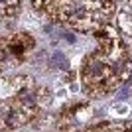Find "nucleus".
<instances>
[{
    "label": "nucleus",
    "instance_id": "7ed1b4c3",
    "mask_svg": "<svg viewBox=\"0 0 132 132\" xmlns=\"http://www.w3.org/2000/svg\"><path fill=\"white\" fill-rule=\"evenodd\" d=\"M51 101H53V93L47 91V89H39L38 91V103L39 105H50Z\"/></svg>",
    "mask_w": 132,
    "mask_h": 132
},
{
    "label": "nucleus",
    "instance_id": "f03ea898",
    "mask_svg": "<svg viewBox=\"0 0 132 132\" xmlns=\"http://www.w3.org/2000/svg\"><path fill=\"white\" fill-rule=\"evenodd\" d=\"M18 10H20V6H18V4H0V16H2V18L18 16Z\"/></svg>",
    "mask_w": 132,
    "mask_h": 132
},
{
    "label": "nucleus",
    "instance_id": "f257e3e1",
    "mask_svg": "<svg viewBox=\"0 0 132 132\" xmlns=\"http://www.w3.org/2000/svg\"><path fill=\"white\" fill-rule=\"evenodd\" d=\"M47 63H50V67H53V69H63V71L69 69V61H67V57L63 53H53Z\"/></svg>",
    "mask_w": 132,
    "mask_h": 132
}]
</instances>
